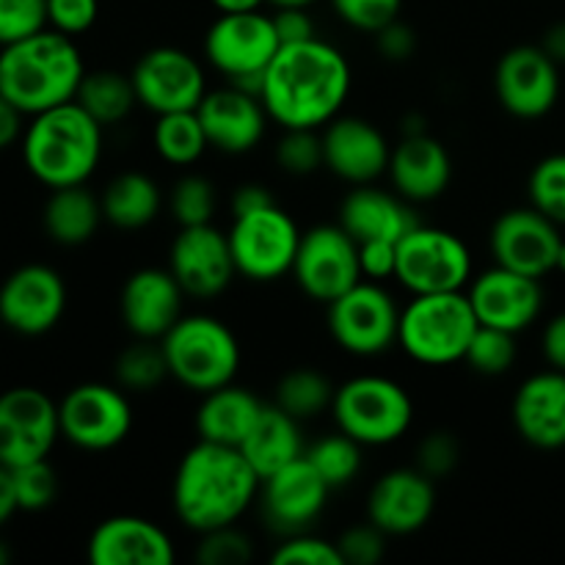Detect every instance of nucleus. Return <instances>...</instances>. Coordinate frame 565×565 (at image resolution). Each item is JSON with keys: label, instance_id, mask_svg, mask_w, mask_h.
Instances as JSON below:
<instances>
[{"label": "nucleus", "instance_id": "obj_35", "mask_svg": "<svg viewBox=\"0 0 565 565\" xmlns=\"http://www.w3.org/2000/svg\"><path fill=\"white\" fill-rule=\"evenodd\" d=\"M154 152L169 166H193L202 160L210 149L207 132L196 110H174V114H160L152 127Z\"/></svg>", "mask_w": 565, "mask_h": 565}, {"label": "nucleus", "instance_id": "obj_19", "mask_svg": "<svg viewBox=\"0 0 565 565\" xmlns=\"http://www.w3.org/2000/svg\"><path fill=\"white\" fill-rule=\"evenodd\" d=\"M169 270L185 296L199 301L218 298L237 276L226 232L213 224L180 226L169 248Z\"/></svg>", "mask_w": 565, "mask_h": 565}, {"label": "nucleus", "instance_id": "obj_3", "mask_svg": "<svg viewBox=\"0 0 565 565\" xmlns=\"http://www.w3.org/2000/svg\"><path fill=\"white\" fill-rule=\"evenodd\" d=\"M86 66L72 36L44 28L0 50V94L25 116L75 99Z\"/></svg>", "mask_w": 565, "mask_h": 565}, {"label": "nucleus", "instance_id": "obj_24", "mask_svg": "<svg viewBox=\"0 0 565 565\" xmlns=\"http://www.w3.org/2000/svg\"><path fill=\"white\" fill-rule=\"evenodd\" d=\"M196 114L207 132L210 147L224 154L252 152L265 138V127L270 121L263 99L257 94L232 86V83L213 88V92L207 88Z\"/></svg>", "mask_w": 565, "mask_h": 565}, {"label": "nucleus", "instance_id": "obj_8", "mask_svg": "<svg viewBox=\"0 0 565 565\" xmlns=\"http://www.w3.org/2000/svg\"><path fill=\"white\" fill-rule=\"evenodd\" d=\"M281 42L274 17L263 11L221 14L204 36V58L226 83L248 94H263L265 70L279 53ZM263 99V97H259Z\"/></svg>", "mask_w": 565, "mask_h": 565}, {"label": "nucleus", "instance_id": "obj_36", "mask_svg": "<svg viewBox=\"0 0 565 565\" xmlns=\"http://www.w3.org/2000/svg\"><path fill=\"white\" fill-rule=\"evenodd\" d=\"M334 392L337 386L331 384L329 375L312 367H298L281 375L279 384H276L274 403L285 408L290 417H296L298 423H303V419H315L323 412H331Z\"/></svg>", "mask_w": 565, "mask_h": 565}, {"label": "nucleus", "instance_id": "obj_4", "mask_svg": "<svg viewBox=\"0 0 565 565\" xmlns=\"http://www.w3.org/2000/svg\"><path fill=\"white\" fill-rule=\"evenodd\" d=\"M105 127L75 99L42 110L22 132V160L50 191L83 185L103 158Z\"/></svg>", "mask_w": 565, "mask_h": 565}, {"label": "nucleus", "instance_id": "obj_45", "mask_svg": "<svg viewBox=\"0 0 565 565\" xmlns=\"http://www.w3.org/2000/svg\"><path fill=\"white\" fill-rule=\"evenodd\" d=\"M50 28L47 0H0V47Z\"/></svg>", "mask_w": 565, "mask_h": 565}, {"label": "nucleus", "instance_id": "obj_26", "mask_svg": "<svg viewBox=\"0 0 565 565\" xmlns=\"http://www.w3.org/2000/svg\"><path fill=\"white\" fill-rule=\"evenodd\" d=\"M94 565H169L177 552L169 533L143 516H110L88 539Z\"/></svg>", "mask_w": 565, "mask_h": 565}, {"label": "nucleus", "instance_id": "obj_42", "mask_svg": "<svg viewBox=\"0 0 565 565\" xmlns=\"http://www.w3.org/2000/svg\"><path fill=\"white\" fill-rule=\"evenodd\" d=\"M530 204L546 218L565 226V154H550L533 169L527 180Z\"/></svg>", "mask_w": 565, "mask_h": 565}, {"label": "nucleus", "instance_id": "obj_11", "mask_svg": "<svg viewBox=\"0 0 565 565\" xmlns=\"http://www.w3.org/2000/svg\"><path fill=\"white\" fill-rule=\"evenodd\" d=\"M301 235L292 215L279 204L232 218L226 232L237 274L252 281H276L290 274Z\"/></svg>", "mask_w": 565, "mask_h": 565}, {"label": "nucleus", "instance_id": "obj_23", "mask_svg": "<svg viewBox=\"0 0 565 565\" xmlns=\"http://www.w3.org/2000/svg\"><path fill=\"white\" fill-rule=\"evenodd\" d=\"M467 296L480 323L505 329L511 334L530 329L539 320L541 307H544L541 279L516 274V270L502 268V265H494L486 274H480Z\"/></svg>", "mask_w": 565, "mask_h": 565}, {"label": "nucleus", "instance_id": "obj_10", "mask_svg": "<svg viewBox=\"0 0 565 565\" xmlns=\"http://www.w3.org/2000/svg\"><path fill=\"white\" fill-rule=\"evenodd\" d=\"M329 331L337 345L353 356H381L397 345L401 307L381 281L362 279L329 303Z\"/></svg>", "mask_w": 565, "mask_h": 565}, {"label": "nucleus", "instance_id": "obj_15", "mask_svg": "<svg viewBox=\"0 0 565 565\" xmlns=\"http://www.w3.org/2000/svg\"><path fill=\"white\" fill-rule=\"evenodd\" d=\"M138 105L154 116L174 110H196L207 94L202 64L180 47H152L130 72Z\"/></svg>", "mask_w": 565, "mask_h": 565}, {"label": "nucleus", "instance_id": "obj_18", "mask_svg": "<svg viewBox=\"0 0 565 565\" xmlns=\"http://www.w3.org/2000/svg\"><path fill=\"white\" fill-rule=\"evenodd\" d=\"M66 312V285L50 265H22L0 285V323L22 337L53 331Z\"/></svg>", "mask_w": 565, "mask_h": 565}, {"label": "nucleus", "instance_id": "obj_30", "mask_svg": "<svg viewBox=\"0 0 565 565\" xmlns=\"http://www.w3.org/2000/svg\"><path fill=\"white\" fill-rule=\"evenodd\" d=\"M265 403L254 392L243 390L235 381L226 386L202 395L196 412L199 439L215 441V445L241 447L243 439L252 434L254 423L263 414Z\"/></svg>", "mask_w": 565, "mask_h": 565}, {"label": "nucleus", "instance_id": "obj_5", "mask_svg": "<svg viewBox=\"0 0 565 565\" xmlns=\"http://www.w3.org/2000/svg\"><path fill=\"white\" fill-rule=\"evenodd\" d=\"M480 320L463 290L414 296L401 309L397 345L408 359L428 367L463 362Z\"/></svg>", "mask_w": 565, "mask_h": 565}, {"label": "nucleus", "instance_id": "obj_50", "mask_svg": "<svg viewBox=\"0 0 565 565\" xmlns=\"http://www.w3.org/2000/svg\"><path fill=\"white\" fill-rule=\"evenodd\" d=\"M97 0H47V22L66 36L86 33L97 22Z\"/></svg>", "mask_w": 565, "mask_h": 565}, {"label": "nucleus", "instance_id": "obj_41", "mask_svg": "<svg viewBox=\"0 0 565 565\" xmlns=\"http://www.w3.org/2000/svg\"><path fill=\"white\" fill-rule=\"evenodd\" d=\"M276 166L290 177H309L326 169L323 136L309 127H285L274 149Z\"/></svg>", "mask_w": 565, "mask_h": 565}, {"label": "nucleus", "instance_id": "obj_39", "mask_svg": "<svg viewBox=\"0 0 565 565\" xmlns=\"http://www.w3.org/2000/svg\"><path fill=\"white\" fill-rule=\"evenodd\" d=\"M215 207H218V193L213 182L202 174L180 177L169 193L171 218L180 226L213 224Z\"/></svg>", "mask_w": 565, "mask_h": 565}, {"label": "nucleus", "instance_id": "obj_51", "mask_svg": "<svg viewBox=\"0 0 565 565\" xmlns=\"http://www.w3.org/2000/svg\"><path fill=\"white\" fill-rule=\"evenodd\" d=\"M375 47H379V53L386 61L403 64V61H408L417 53V33H414V28L408 22H403L397 17L395 22H390V25H384L375 33Z\"/></svg>", "mask_w": 565, "mask_h": 565}, {"label": "nucleus", "instance_id": "obj_43", "mask_svg": "<svg viewBox=\"0 0 565 565\" xmlns=\"http://www.w3.org/2000/svg\"><path fill=\"white\" fill-rule=\"evenodd\" d=\"M11 480H14V494L20 511H44L58 497V475L50 467L47 458L14 467L11 469Z\"/></svg>", "mask_w": 565, "mask_h": 565}, {"label": "nucleus", "instance_id": "obj_37", "mask_svg": "<svg viewBox=\"0 0 565 565\" xmlns=\"http://www.w3.org/2000/svg\"><path fill=\"white\" fill-rule=\"evenodd\" d=\"M303 456L318 469L320 478L331 486V491L348 486L362 472V445L342 430L309 445Z\"/></svg>", "mask_w": 565, "mask_h": 565}, {"label": "nucleus", "instance_id": "obj_61", "mask_svg": "<svg viewBox=\"0 0 565 565\" xmlns=\"http://www.w3.org/2000/svg\"><path fill=\"white\" fill-rule=\"evenodd\" d=\"M555 270H561V274H565V241L561 243V252H557V268Z\"/></svg>", "mask_w": 565, "mask_h": 565}, {"label": "nucleus", "instance_id": "obj_57", "mask_svg": "<svg viewBox=\"0 0 565 565\" xmlns=\"http://www.w3.org/2000/svg\"><path fill=\"white\" fill-rule=\"evenodd\" d=\"M20 511L17 505V494H14V480H11V469L0 463V527L9 522L14 513Z\"/></svg>", "mask_w": 565, "mask_h": 565}, {"label": "nucleus", "instance_id": "obj_46", "mask_svg": "<svg viewBox=\"0 0 565 565\" xmlns=\"http://www.w3.org/2000/svg\"><path fill=\"white\" fill-rule=\"evenodd\" d=\"M252 539L246 533H241L235 524L202 533V541H199L196 550V561L204 565H243L252 561Z\"/></svg>", "mask_w": 565, "mask_h": 565}, {"label": "nucleus", "instance_id": "obj_9", "mask_svg": "<svg viewBox=\"0 0 565 565\" xmlns=\"http://www.w3.org/2000/svg\"><path fill=\"white\" fill-rule=\"evenodd\" d=\"M395 279L412 296L463 290L472 279V254L458 235L419 221L397 243Z\"/></svg>", "mask_w": 565, "mask_h": 565}, {"label": "nucleus", "instance_id": "obj_33", "mask_svg": "<svg viewBox=\"0 0 565 565\" xmlns=\"http://www.w3.org/2000/svg\"><path fill=\"white\" fill-rule=\"evenodd\" d=\"M103 202L83 185L55 188L44 204V230L58 246H83L103 224Z\"/></svg>", "mask_w": 565, "mask_h": 565}, {"label": "nucleus", "instance_id": "obj_52", "mask_svg": "<svg viewBox=\"0 0 565 565\" xmlns=\"http://www.w3.org/2000/svg\"><path fill=\"white\" fill-rule=\"evenodd\" d=\"M359 263H362L364 279H373V281L395 279L397 243L392 241L359 243Z\"/></svg>", "mask_w": 565, "mask_h": 565}, {"label": "nucleus", "instance_id": "obj_58", "mask_svg": "<svg viewBox=\"0 0 565 565\" xmlns=\"http://www.w3.org/2000/svg\"><path fill=\"white\" fill-rule=\"evenodd\" d=\"M541 47H544V53L550 55L557 66L565 64V20L555 22V25L544 33V42H541Z\"/></svg>", "mask_w": 565, "mask_h": 565}, {"label": "nucleus", "instance_id": "obj_47", "mask_svg": "<svg viewBox=\"0 0 565 565\" xmlns=\"http://www.w3.org/2000/svg\"><path fill=\"white\" fill-rule=\"evenodd\" d=\"M458 463H461V441L450 430H434L419 441L414 467L430 480H445L447 475L456 472Z\"/></svg>", "mask_w": 565, "mask_h": 565}, {"label": "nucleus", "instance_id": "obj_55", "mask_svg": "<svg viewBox=\"0 0 565 565\" xmlns=\"http://www.w3.org/2000/svg\"><path fill=\"white\" fill-rule=\"evenodd\" d=\"M544 356L552 367L565 373V312L552 318L544 329Z\"/></svg>", "mask_w": 565, "mask_h": 565}, {"label": "nucleus", "instance_id": "obj_53", "mask_svg": "<svg viewBox=\"0 0 565 565\" xmlns=\"http://www.w3.org/2000/svg\"><path fill=\"white\" fill-rule=\"evenodd\" d=\"M276 33H279L281 44H296L315 39V20L309 17L307 9H276L274 14Z\"/></svg>", "mask_w": 565, "mask_h": 565}, {"label": "nucleus", "instance_id": "obj_2", "mask_svg": "<svg viewBox=\"0 0 565 565\" xmlns=\"http://www.w3.org/2000/svg\"><path fill=\"white\" fill-rule=\"evenodd\" d=\"M259 483L241 447L199 439L177 463L171 505L182 527L202 535L241 522L257 502Z\"/></svg>", "mask_w": 565, "mask_h": 565}, {"label": "nucleus", "instance_id": "obj_7", "mask_svg": "<svg viewBox=\"0 0 565 565\" xmlns=\"http://www.w3.org/2000/svg\"><path fill=\"white\" fill-rule=\"evenodd\" d=\"M337 430L362 447H386L401 441L414 423V401L386 375H356L337 386L331 401Z\"/></svg>", "mask_w": 565, "mask_h": 565}, {"label": "nucleus", "instance_id": "obj_38", "mask_svg": "<svg viewBox=\"0 0 565 565\" xmlns=\"http://www.w3.org/2000/svg\"><path fill=\"white\" fill-rule=\"evenodd\" d=\"M116 384L125 392H152L169 379V362L160 340H138L116 359Z\"/></svg>", "mask_w": 565, "mask_h": 565}, {"label": "nucleus", "instance_id": "obj_6", "mask_svg": "<svg viewBox=\"0 0 565 565\" xmlns=\"http://www.w3.org/2000/svg\"><path fill=\"white\" fill-rule=\"evenodd\" d=\"M160 345L171 379L196 395L232 384L241 370V342L235 331L213 315H182Z\"/></svg>", "mask_w": 565, "mask_h": 565}, {"label": "nucleus", "instance_id": "obj_40", "mask_svg": "<svg viewBox=\"0 0 565 565\" xmlns=\"http://www.w3.org/2000/svg\"><path fill=\"white\" fill-rule=\"evenodd\" d=\"M463 362L478 375H489V379L505 375L516 362V334L480 323L472 342H469Z\"/></svg>", "mask_w": 565, "mask_h": 565}, {"label": "nucleus", "instance_id": "obj_49", "mask_svg": "<svg viewBox=\"0 0 565 565\" xmlns=\"http://www.w3.org/2000/svg\"><path fill=\"white\" fill-rule=\"evenodd\" d=\"M337 550H340L342 563L375 565L381 563L386 552V533L375 527L373 522L356 524L337 539Z\"/></svg>", "mask_w": 565, "mask_h": 565}, {"label": "nucleus", "instance_id": "obj_27", "mask_svg": "<svg viewBox=\"0 0 565 565\" xmlns=\"http://www.w3.org/2000/svg\"><path fill=\"white\" fill-rule=\"evenodd\" d=\"M386 174L392 188L412 204L434 202L450 185L452 160L439 138L423 130L408 132L397 147H392Z\"/></svg>", "mask_w": 565, "mask_h": 565}, {"label": "nucleus", "instance_id": "obj_62", "mask_svg": "<svg viewBox=\"0 0 565 565\" xmlns=\"http://www.w3.org/2000/svg\"><path fill=\"white\" fill-rule=\"evenodd\" d=\"M9 561H11V552L6 550V544H3V541H0V565H6Z\"/></svg>", "mask_w": 565, "mask_h": 565}, {"label": "nucleus", "instance_id": "obj_34", "mask_svg": "<svg viewBox=\"0 0 565 565\" xmlns=\"http://www.w3.org/2000/svg\"><path fill=\"white\" fill-rule=\"evenodd\" d=\"M75 103L83 105L103 127L121 125L136 110L138 97L132 77L116 70L86 72L77 86Z\"/></svg>", "mask_w": 565, "mask_h": 565}, {"label": "nucleus", "instance_id": "obj_1", "mask_svg": "<svg viewBox=\"0 0 565 565\" xmlns=\"http://www.w3.org/2000/svg\"><path fill=\"white\" fill-rule=\"evenodd\" d=\"M351 64L323 39L281 44L265 70L263 105L270 121L285 127L320 130L337 119L351 94Z\"/></svg>", "mask_w": 565, "mask_h": 565}, {"label": "nucleus", "instance_id": "obj_17", "mask_svg": "<svg viewBox=\"0 0 565 565\" xmlns=\"http://www.w3.org/2000/svg\"><path fill=\"white\" fill-rule=\"evenodd\" d=\"M489 243L494 265L544 279L557 268L563 237L555 221L530 204V207L505 210L491 226Z\"/></svg>", "mask_w": 565, "mask_h": 565}, {"label": "nucleus", "instance_id": "obj_56", "mask_svg": "<svg viewBox=\"0 0 565 565\" xmlns=\"http://www.w3.org/2000/svg\"><path fill=\"white\" fill-rule=\"evenodd\" d=\"M22 110L0 94V149L11 147L22 136Z\"/></svg>", "mask_w": 565, "mask_h": 565}, {"label": "nucleus", "instance_id": "obj_32", "mask_svg": "<svg viewBox=\"0 0 565 565\" xmlns=\"http://www.w3.org/2000/svg\"><path fill=\"white\" fill-rule=\"evenodd\" d=\"M99 202H103V215L110 226L136 232L158 218L160 207H163V193H160L158 182L143 171H121L105 185Z\"/></svg>", "mask_w": 565, "mask_h": 565}, {"label": "nucleus", "instance_id": "obj_25", "mask_svg": "<svg viewBox=\"0 0 565 565\" xmlns=\"http://www.w3.org/2000/svg\"><path fill=\"white\" fill-rule=\"evenodd\" d=\"M185 290L169 268H141L127 276L119 296V315L136 340H163L182 318Z\"/></svg>", "mask_w": 565, "mask_h": 565}, {"label": "nucleus", "instance_id": "obj_44", "mask_svg": "<svg viewBox=\"0 0 565 565\" xmlns=\"http://www.w3.org/2000/svg\"><path fill=\"white\" fill-rule=\"evenodd\" d=\"M274 565H345L342 563L337 541H326L309 530L296 535H285L276 552L270 555Z\"/></svg>", "mask_w": 565, "mask_h": 565}, {"label": "nucleus", "instance_id": "obj_14", "mask_svg": "<svg viewBox=\"0 0 565 565\" xmlns=\"http://www.w3.org/2000/svg\"><path fill=\"white\" fill-rule=\"evenodd\" d=\"M61 436L58 403L36 386L0 395V463L9 469L42 461Z\"/></svg>", "mask_w": 565, "mask_h": 565}, {"label": "nucleus", "instance_id": "obj_48", "mask_svg": "<svg viewBox=\"0 0 565 565\" xmlns=\"http://www.w3.org/2000/svg\"><path fill=\"white\" fill-rule=\"evenodd\" d=\"M331 6L345 25L364 33H379L401 17L403 0H331Z\"/></svg>", "mask_w": 565, "mask_h": 565}, {"label": "nucleus", "instance_id": "obj_22", "mask_svg": "<svg viewBox=\"0 0 565 565\" xmlns=\"http://www.w3.org/2000/svg\"><path fill=\"white\" fill-rule=\"evenodd\" d=\"M436 511V480L417 467L390 469L367 494V522L386 535H414Z\"/></svg>", "mask_w": 565, "mask_h": 565}, {"label": "nucleus", "instance_id": "obj_54", "mask_svg": "<svg viewBox=\"0 0 565 565\" xmlns=\"http://www.w3.org/2000/svg\"><path fill=\"white\" fill-rule=\"evenodd\" d=\"M270 204H276L274 193H270L265 185H259V182H243V185H237L235 191H232V199H230L232 218L257 213V210L270 207Z\"/></svg>", "mask_w": 565, "mask_h": 565}, {"label": "nucleus", "instance_id": "obj_31", "mask_svg": "<svg viewBox=\"0 0 565 565\" xmlns=\"http://www.w3.org/2000/svg\"><path fill=\"white\" fill-rule=\"evenodd\" d=\"M241 452L252 463L254 472L259 475V480H265L276 469L303 458L307 447H303L301 423L290 417L285 408L276 406V403H265L252 434L243 439Z\"/></svg>", "mask_w": 565, "mask_h": 565}, {"label": "nucleus", "instance_id": "obj_59", "mask_svg": "<svg viewBox=\"0 0 565 565\" xmlns=\"http://www.w3.org/2000/svg\"><path fill=\"white\" fill-rule=\"evenodd\" d=\"M221 14H241V11H259V6L268 0H210Z\"/></svg>", "mask_w": 565, "mask_h": 565}, {"label": "nucleus", "instance_id": "obj_29", "mask_svg": "<svg viewBox=\"0 0 565 565\" xmlns=\"http://www.w3.org/2000/svg\"><path fill=\"white\" fill-rule=\"evenodd\" d=\"M419 224L414 204L397 191L373 185H353L340 204V226L356 243L392 241L401 243Z\"/></svg>", "mask_w": 565, "mask_h": 565}, {"label": "nucleus", "instance_id": "obj_20", "mask_svg": "<svg viewBox=\"0 0 565 565\" xmlns=\"http://www.w3.org/2000/svg\"><path fill=\"white\" fill-rule=\"evenodd\" d=\"M329 494L331 486L320 478L307 456L276 469L259 483L263 513L270 530L281 539L312 527V522H318L320 513L329 505Z\"/></svg>", "mask_w": 565, "mask_h": 565}, {"label": "nucleus", "instance_id": "obj_13", "mask_svg": "<svg viewBox=\"0 0 565 565\" xmlns=\"http://www.w3.org/2000/svg\"><path fill=\"white\" fill-rule=\"evenodd\" d=\"M290 276L303 296L329 307L364 279L359 243L340 224L312 226L301 235Z\"/></svg>", "mask_w": 565, "mask_h": 565}, {"label": "nucleus", "instance_id": "obj_16", "mask_svg": "<svg viewBox=\"0 0 565 565\" xmlns=\"http://www.w3.org/2000/svg\"><path fill=\"white\" fill-rule=\"evenodd\" d=\"M494 92L516 119H541L561 97V72L541 44H519L497 61Z\"/></svg>", "mask_w": 565, "mask_h": 565}, {"label": "nucleus", "instance_id": "obj_60", "mask_svg": "<svg viewBox=\"0 0 565 565\" xmlns=\"http://www.w3.org/2000/svg\"><path fill=\"white\" fill-rule=\"evenodd\" d=\"M268 3L276 9H309L315 0H268Z\"/></svg>", "mask_w": 565, "mask_h": 565}, {"label": "nucleus", "instance_id": "obj_28", "mask_svg": "<svg viewBox=\"0 0 565 565\" xmlns=\"http://www.w3.org/2000/svg\"><path fill=\"white\" fill-rule=\"evenodd\" d=\"M513 425L539 450L565 447V373L552 367L530 375L513 397Z\"/></svg>", "mask_w": 565, "mask_h": 565}, {"label": "nucleus", "instance_id": "obj_12", "mask_svg": "<svg viewBox=\"0 0 565 565\" xmlns=\"http://www.w3.org/2000/svg\"><path fill=\"white\" fill-rule=\"evenodd\" d=\"M61 436L88 452L114 450L132 430V403L119 384H77L58 403Z\"/></svg>", "mask_w": 565, "mask_h": 565}, {"label": "nucleus", "instance_id": "obj_21", "mask_svg": "<svg viewBox=\"0 0 565 565\" xmlns=\"http://www.w3.org/2000/svg\"><path fill=\"white\" fill-rule=\"evenodd\" d=\"M326 169L348 185H373L386 174L392 147L384 132L362 116H337L323 130Z\"/></svg>", "mask_w": 565, "mask_h": 565}]
</instances>
